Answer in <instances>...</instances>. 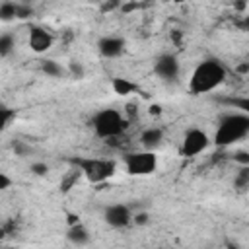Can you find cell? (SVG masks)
Here are the masks:
<instances>
[{"label":"cell","instance_id":"cell-1","mask_svg":"<svg viewBox=\"0 0 249 249\" xmlns=\"http://www.w3.org/2000/svg\"><path fill=\"white\" fill-rule=\"evenodd\" d=\"M226 78H228L226 66L216 58H206L195 66L189 78V91L193 95L210 93L216 88H220L226 82Z\"/></svg>","mask_w":249,"mask_h":249},{"label":"cell","instance_id":"cell-2","mask_svg":"<svg viewBox=\"0 0 249 249\" xmlns=\"http://www.w3.org/2000/svg\"><path fill=\"white\" fill-rule=\"evenodd\" d=\"M247 136H249V115L239 111V113H228L220 119L212 142L218 148H228L233 146L235 142H241Z\"/></svg>","mask_w":249,"mask_h":249},{"label":"cell","instance_id":"cell-3","mask_svg":"<svg viewBox=\"0 0 249 249\" xmlns=\"http://www.w3.org/2000/svg\"><path fill=\"white\" fill-rule=\"evenodd\" d=\"M78 173H82L86 177L88 183L91 185H101L105 181H109L115 173H117V163L115 160L109 158H88V156H74L68 160Z\"/></svg>","mask_w":249,"mask_h":249},{"label":"cell","instance_id":"cell-4","mask_svg":"<svg viewBox=\"0 0 249 249\" xmlns=\"http://www.w3.org/2000/svg\"><path fill=\"white\" fill-rule=\"evenodd\" d=\"M89 124H91L95 136L109 140V138L121 136V134L126 130L128 121H126V117H124L121 111H117V109H101V111H97V113L91 117V123H89Z\"/></svg>","mask_w":249,"mask_h":249},{"label":"cell","instance_id":"cell-5","mask_svg":"<svg viewBox=\"0 0 249 249\" xmlns=\"http://www.w3.org/2000/svg\"><path fill=\"white\" fill-rule=\"evenodd\" d=\"M123 163H124V169H126L128 175H132V177H146V175H152L158 169V156H156V150L142 148L138 152L124 154Z\"/></svg>","mask_w":249,"mask_h":249},{"label":"cell","instance_id":"cell-6","mask_svg":"<svg viewBox=\"0 0 249 249\" xmlns=\"http://www.w3.org/2000/svg\"><path fill=\"white\" fill-rule=\"evenodd\" d=\"M210 136L206 130L193 126L189 130H185L183 140H181V156L185 158H196L198 154H202L204 150H208L210 146Z\"/></svg>","mask_w":249,"mask_h":249},{"label":"cell","instance_id":"cell-7","mask_svg":"<svg viewBox=\"0 0 249 249\" xmlns=\"http://www.w3.org/2000/svg\"><path fill=\"white\" fill-rule=\"evenodd\" d=\"M132 210L128 204L124 202H117V204H109L105 210H103V220L107 226L115 228V230H121V228H126L132 224Z\"/></svg>","mask_w":249,"mask_h":249},{"label":"cell","instance_id":"cell-8","mask_svg":"<svg viewBox=\"0 0 249 249\" xmlns=\"http://www.w3.org/2000/svg\"><path fill=\"white\" fill-rule=\"evenodd\" d=\"M154 72L163 82H175L181 72V62L175 54H161L154 62Z\"/></svg>","mask_w":249,"mask_h":249},{"label":"cell","instance_id":"cell-9","mask_svg":"<svg viewBox=\"0 0 249 249\" xmlns=\"http://www.w3.org/2000/svg\"><path fill=\"white\" fill-rule=\"evenodd\" d=\"M53 43H54V39H53V35H51L45 27L35 25V27H31V29H29L27 45H29V49H31L33 53L43 54V53H47V51L53 47Z\"/></svg>","mask_w":249,"mask_h":249},{"label":"cell","instance_id":"cell-10","mask_svg":"<svg viewBox=\"0 0 249 249\" xmlns=\"http://www.w3.org/2000/svg\"><path fill=\"white\" fill-rule=\"evenodd\" d=\"M124 39L123 37H115V35H107V37H101L97 41V51L103 58H117L124 53Z\"/></svg>","mask_w":249,"mask_h":249},{"label":"cell","instance_id":"cell-11","mask_svg":"<svg viewBox=\"0 0 249 249\" xmlns=\"http://www.w3.org/2000/svg\"><path fill=\"white\" fill-rule=\"evenodd\" d=\"M161 142H163V130L160 126H148L140 134V144L146 150H156L161 146Z\"/></svg>","mask_w":249,"mask_h":249},{"label":"cell","instance_id":"cell-12","mask_svg":"<svg viewBox=\"0 0 249 249\" xmlns=\"http://www.w3.org/2000/svg\"><path fill=\"white\" fill-rule=\"evenodd\" d=\"M66 237H68V241L72 243V245H88L89 243V239H91V235H89V230L82 224V222H78V224H72L70 228H68V233H66Z\"/></svg>","mask_w":249,"mask_h":249},{"label":"cell","instance_id":"cell-13","mask_svg":"<svg viewBox=\"0 0 249 249\" xmlns=\"http://www.w3.org/2000/svg\"><path fill=\"white\" fill-rule=\"evenodd\" d=\"M111 88L117 95H128V93H134L138 89V86L134 82H130L128 78H113L111 80Z\"/></svg>","mask_w":249,"mask_h":249},{"label":"cell","instance_id":"cell-14","mask_svg":"<svg viewBox=\"0 0 249 249\" xmlns=\"http://www.w3.org/2000/svg\"><path fill=\"white\" fill-rule=\"evenodd\" d=\"M18 6L19 2H12V0H6L2 6H0V19L2 21H12V19H18Z\"/></svg>","mask_w":249,"mask_h":249},{"label":"cell","instance_id":"cell-15","mask_svg":"<svg viewBox=\"0 0 249 249\" xmlns=\"http://www.w3.org/2000/svg\"><path fill=\"white\" fill-rule=\"evenodd\" d=\"M41 72L47 74L49 78H58V76H62V66L53 58H45V60H41Z\"/></svg>","mask_w":249,"mask_h":249},{"label":"cell","instance_id":"cell-16","mask_svg":"<svg viewBox=\"0 0 249 249\" xmlns=\"http://www.w3.org/2000/svg\"><path fill=\"white\" fill-rule=\"evenodd\" d=\"M233 187L237 191H249V165H241V169L235 173V179H233Z\"/></svg>","mask_w":249,"mask_h":249},{"label":"cell","instance_id":"cell-17","mask_svg":"<svg viewBox=\"0 0 249 249\" xmlns=\"http://www.w3.org/2000/svg\"><path fill=\"white\" fill-rule=\"evenodd\" d=\"M14 47H16L14 35H12V33H4V35L0 37V56H2V58L10 56V53L14 51Z\"/></svg>","mask_w":249,"mask_h":249},{"label":"cell","instance_id":"cell-18","mask_svg":"<svg viewBox=\"0 0 249 249\" xmlns=\"http://www.w3.org/2000/svg\"><path fill=\"white\" fill-rule=\"evenodd\" d=\"M0 117H2V130H8L12 126V123L16 121V109L2 105L0 107Z\"/></svg>","mask_w":249,"mask_h":249},{"label":"cell","instance_id":"cell-19","mask_svg":"<svg viewBox=\"0 0 249 249\" xmlns=\"http://www.w3.org/2000/svg\"><path fill=\"white\" fill-rule=\"evenodd\" d=\"M224 101L228 105H231V107H235V109H239V111L249 115V97H228Z\"/></svg>","mask_w":249,"mask_h":249},{"label":"cell","instance_id":"cell-20","mask_svg":"<svg viewBox=\"0 0 249 249\" xmlns=\"http://www.w3.org/2000/svg\"><path fill=\"white\" fill-rule=\"evenodd\" d=\"M31 173L33 175H39V177H43V175H47V171H49V165L47 163H43V161H35V163H31Z\"/></svg>","mask_w":249,"mask_h":249},{"label":"cell","instance_id":"cell-21","mask_svg":"<svg viewBox=\"0 0 249 249\" xmlns=\"http://www.w3.org/2000/svg\"><path fill=\"white\" fill-rule=\"evenodd\" d=\"M150 222V214L148 212H136L134 216H132V224H136V226H146Z\"/></svg>","mask_w":249,"mask_h":249},{"label":"cell","instance_id":"cell-22","mask_svg":"<svg viewBox=\"0 0 249 249\" xmlns=\"http://www.w3.org/2000/svg\"><path fill=\"white\" fill-rule=\"evenodd\" d=\"M68 68H70V72L74 74V78H84V66L80 64V62H76V60H72L70 64H68Z\"/></svg>","mask_w":249,"mask_h":249},{"label":"cell","instance_id":"cell-23","mask_svg":"<svg viewBox=\"0 0 249 249\" xmlns=\"http://www.w3.org/2000/svg\"><path fill=\"white\" fill-rule=\"evenodd\" d=\"M233 160L239 165H249V152H235L233 154Z\"/></svg>","mask_w":249,"mask_h":249},{"label":"cell","instance_id":"cell-24","mask_svg":"<svg viewBox=\"0 0 249 249\" xmlns=\"http://www.w3.org/2000/svg\"><path fill=\"white\" fill-rule=\"evenodd\" d=\"M10 187H12V177L2 171V173H0V189L6 191V189H10Z\"/></svg>","mask_w":249,"mask_h":249},{"label":"cell","instance_id":"cell-25","mask_svg":"<svg viewBox=\"0 0 249 249\" xmlns=\"http://www.w3.org/2000/svg\"><path fill=\"white\" fill-rule=\"evenodd\" d=\"M14 152H16L18 156H25V154L29 152V146H25L23 142L18 140V142H14Z\"/></svg>","mask_w":249,"mask_h":249},{"label":"cell","instance_id":"cell-26","mask_svg":"<svg viewBox=\"0 0 249 249\" xmlns=\"http://www.w3.org/2000/svg\"><path fill=\"white\" fill-rule=\"evenodd\" d=\"M237 27L243 29V31H249V16H243V19L237 21Z\"/></svg>","mask_w":249,"mask_h":249},{"label":"cell","instance_id":"cell-27","mask_svg":"<svg viewBox=\"0 0 249 249\" xmlns=\"http://www.w3.org/2000/svg\"><path fill=\"white\" fill-rule=\"evenodd\" d=\"M161 113V107L160 105H152L150 107V115H160Z\"/></svg>","mask_w":249,"mask_h":249},{"label":"cell","instance_id":"cell-28","mask_svg":"<svg viewBox=\"0 0 249 249\" xmlns=\"http://www.w3.org/2000/svg\"><path fill=\"white\" fill-rule=\"evenodd\" d=\"M21 2H31V0H21Z\"/></svg>","mask_w":249,"mask_h":249},{"label":"cell","instance_id":"cell-29","mask_svg":"<svg viewBox=\"0 0 249 249\" xmlns=\"http://www.w3.org/2000/svg\"><path fill=\"white\" fill-rule=\"evenodd\" d=\"M163 2H167V0H163Z\"/></svg>","mask_w":249,"mask_h":249}]
</instances>
